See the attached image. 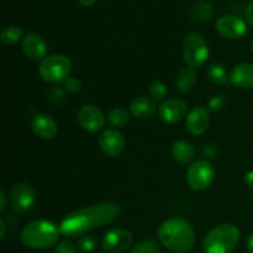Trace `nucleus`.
Masks as SVG:
<instances>
[{"instance_id":"nucleus-1","label":"nucleus","mask_w":253,"mask_h":253,"mask_svg":"<svg viewBox=\"0 0 253 253\" xmlns=\"http://www.w3.org/2000/svg\"><path fill=\"white\" fill-rule=\"evenodd\" d=\"M120 212V205L115 202L89 205L67 214L59 224V230L66 237H81L103 225L113 222L118 219Z\"/></svg>"},{"instance_id":"nucleus-2","label":"nucleus","mask_w":253,"mask_h":253,"mask_svg":"<svg viewBox=\"0 0 253 253\" xmlns=\"http://www.w3.org/2000/svg\"><path fill=\"white\" fill-rule=\"evenodd\" d=\"M160 242L169 251L185 253L195 244V231L192 224L183 217H170L158 229Z\"/></svg>"},{"instance_id":"nucleus-3","label":"nucleus","mask_w":253,"mask_h":253,"mask_svg":"<svg viewBox=\"0 0 253 253\" xmlns=\"http://www.w3.org/2000/svg\"><path fill=\"white\" fill-rule=\"evenodd\" d=\"M61 230L46 219L34 220L22 229L21 242L32 250H48L58 244Z\"/></svg>"},{"instance_id":"nucleus-4","label":"nucleus","mask_w":253,"mask_h":253,"mask_svg":"<svg viewBox=\"0 0 253 253\" xmlns=\"http://www.w3.org/2000/svg\"><path fill=\"white\" fill-rule=\"evenodd\" d=\"M240 241V230L232 224L214 227L203 241L204 253H231Z\"/></svg>"},{"instance_id":"nucleus-5","label":"nucleus","mask_w":253,"mask_h":253,"mask_svg":"<svg viewBox=\"0 0 253 253\" xmlns=\"http://www.w3.org/2000/svg\"><path fill=\"white\" fill-rule=\"evenodd\" d=\"M72 72V62L64 54H51L40 62L39 74L44 82L51 84H61L69 78Z\"/></svg>"},{"instance_id":"nucleus-6","label":"nucleus","mask_w":253,"mask_h":253,"mask_svg":"<svg viewBox=\"0 0 253 253\" xmlns=\"http://www.w3.org/2000/svg\"><path fill=\"white\" fill-rule=\"evenodd\" d=\"M210 49L207 40L199 32H189L183 41V58L188 67L200 68L207 63Z\"/></svg>"},{"instance_id":"nucleus-7","label":"nucleus","mask_w":253,"mask_h":253,"mask_svg":"<svg viewBox=\"0 0 253 253\" xmlns=\"http://www.w3.org/2000/svg\"><path fill=\"white\" fill-rule=\"evenodd\" d=\"M36 199V190L34 189L31 184L25 182L16 183L10 189L9 197H7L12 211L19 215H24L29 212L34 208Z\"/></svg>"},{"instance_id":"nucleus-8","label":"nucleus","mask_w":253,"mask_h":253,"mask_svg":"<svg viewBox=\"0 0 253 253\" xmlns=\"http://www.w3.org/2000/svg\"><path fill=\"white\" fill-rule=\"evenodd\" d=\"M215 178L214 166L207 160H199L193 163L187 172L188 185L195 192L207 190Z\"/></svg>"},{"instance_id":"nucleus-9","label":"nucleus","mask_w":253,"mask_h":253,"mask_svg":"<svg viewBox=\"0 0 253 253\" xmlns=\"http://www.w3.org/2000/svg\"><path fill=\"white\" fill-rule=\"evenodd\" d=\"M77 119H78L81 127L90 133H95L103 130L106 121L105 116L101 113L100 109L96 108L95 105H91V104L82 106L77 114Z\"/></svg>"},{"instance_id":"nucleus-10","label":"nucleus","mask_w":253,"mask_h":253,"mask_svg":"<svg viewBox=\"0 0 253 253\" xmlns=\"http://www.w3.org/2000/svg\"><path fill=\"white\" fill-rule=\"evenodd\" d=\"M132 245V234L128 230L110 229L104 234L101 239V246L104 251L109 253H116L126 251Z\"/></svg>"},{"instance_id":"nucleus-11","label":"nucleus","mask_w":253,"mask_h":253,"mask_svg":"<svg viewBox=\"0 0 253 253\" xmlns=\"http://www.w3.org/2000/svg\"><path fill=\"white\" fill-rule=\"evenodd\" d=\"M215 27H216L217 34L227 40H237L245 36L247 32L246 21L236 15L221 16L220 19H217Z\"/></svg>"},{"instance_id":"nucleus-12","label":"nucleus","mask_w":253,"mask_h":253,"mask_svg":"<svg viewBox=\"0 0 253 253\" xmlns=\"http://www.w3.org/2000/svg\"><path fill=\"white\" fill-rule=\"evenodd\" d=\"M99 148L108 157H118L125 148V137L116 128H106L98 138Z\"/></svg>"},{"instance_id":"nucleus-13","label":"nucleus","mask_w":253,"mask_h":253,"mask_svg":"<svg viewBox=\"0 0 253 253\" xmlns=\"http://www.w3.org/2000/svg\"><path fill=\"white\" fill-rule=\"evenodd\" d=\"M158 115L165 123L177 124L187 115V104L182 99H167L158 109Z\"/></svg>"},{"instance_id":"nucleus-14","label":"nucleus","mask_w":253,"mask_h":253,"mask_svg":"<svg viewBox=\"0 0 253 253\" xmlns=\"http://www.w3.org/2000/svg\"><path fill=\"white\" fill-rule=\"evenodd\" d=\"M209 110L205 109L204 106H197V108L192 109L185 119V126H187L188 132L194 136L203 135L209 128Z\"/></svg>"},{"instance_id":"nucleus-15","label":"nucleus","mask_w":253,"mask_h":253,"mask_svg":"<svg viewBox=\"0 0 253 253\" xmlns=\"http://www.w3.org/2000/svg\"><path fill=\"white\" fill-rule=\"evenodd\" d=\"M22 51L27 58L32 61H40L46 58L47 43L42 36L39 34H27L22 40Z\"/></svg>"},{"instance_id":"nucleus-16","label":"nucleus","mask_w":253,"mask_h":253,"mask_svg":"<svg viewBox=\"0 0 253 253\" xmlns=\"http://www.w3.org/2000/svg\"><path fill=\"white\" fill-rule=\"evenodd\" d=\"M31 128L41 140H53L58 133V125L47 114H37L31 121Z\"/></svg>"},{"instance_id":"nucleus-17","label":"nucleus","mask_w":253,"mask_h":253,"mask_svg":"<svg viewBox=\"0 0 253 253\" xmlns=\"http://www.w3.org/2000/svg\"><path fill=\"white\" fill-rule=\"evenodd\" d=\"M230 82L240 89L253 88V64L240 63L232 69Z\"/></svg>"},{"instance_id":"nucleus-18","label":"nucleus","mask_w":253,"mask_h":253,"mask_svg":"<svg viewBox=\"0 0 253 253\" xmlns=\"http://www.w3.org/2000/svg\"><path fill=\"white\" fill-rule=\"evenodd\" d=\"M130 111L135 118L145 120V119L152 118L155 115L157 111V104L147 96H138L131 101Z\"/></svg>"},{"instance_id":"nucleus-19","label":"nucleus","mask_w":253,"mask_h":253,"mask_svg":"<svg viewBox=\"0 0 253 253\" xmlns=\"http://www.w3.org/2000/svg\"><path fill=\"white\" fill-rule=\"evenodd\" d=\"M195 153L197 151H195L194 146L185 140L175 141L172 146L173 158L182 165H188L192 162L195 157Z\"/></svg>"},{"instance_id":"nucleus-20","label":"nucleus","mask_w":253,"mask_h":253,"mask_svg":"<svg viewBox=\"0 0 253 253\" xmlns=\"http://www.w3.org/2000/svg\"><path fill=\"white\" fill-rule=\"evenodd\" d=\"M195 83H197V73L194 68L185 67L178 72L177 78H175V88L179 93H189L194 88Z\"/></svg>"},{"instance_id":"nucleus-21","label":"nucleus","mask_w":253,"mask_h":253,"mask_svg":"<svg viewBox=\"0 0 253 253\" xmlns=\"http://www.w3.org/2000/svg\"><path fill=\"white\" fill-rule=\"evenodd\" d=\"M131 111L124 108H114L106 115V121L113 127H123L130 121Z\"/></svg>"},{"instance_id":"nucleus-22","label":"nucleus","mask_w":253,"mask_h":253,"mask_svg":"<svg viewBox=\"0 0 253 253\" xmlns=\"http://www.w3.org/2000/svg\"><path fill=\"white\" fill-rule=\"evenodd\" d=\"M22 36H24L22 27L11 25V26H6L2 29L1 34H0V40L6 46H11V44L17 43L22 39Z\"/></svg>"},{"instance_id":"nucleus-23","label":"nucleus","mask_w":253,"mask_h":253,"mask_svg":"<svg viewBox=\"0 0 253 253\" xmlns=\"http://www.w3.org/2000/svg\"><path fill=\"white\" fill-rule=\"evenodd\" d=\"M208 76H209L210 81L214 82L215 84H219V85H224L230 81L226 69L220 63L210 64L209 69H208Z\"/></svg>"},{"instance_id":"nucleus-24","label":"nucleus","mask_w":253,"mask_h":253,"mask_svg":"<svg viewBox=\"0 0 253 253\" xmlns=\"http://www.w3.org/2000/svg\"><path fill=\"white\" fill-rule=\"evenodd\" d=\"M130 253H161V250L155 240L146 239L136 244Z\"/></svg>"},{"instance_id":"nucleus-25","label":"nucleus","mask_w":253,"mask_h":253,"mask_svg":"<svg viewBox=\"0 0 253 253\" xmlns=\"http://www.w3.org/2000/svg\"><path fill=\"white\" fill-rule=\"evenodd\" d=\"M150 93L155 100L166 101V98L168 96V88L163 82L156 81L151 84Z\"/></svg>"},{"instance_id":"nucleus-26","label":"nucleus","mask_w":253,"mask_h":253,"mask_svg":"<svg viewBox=\"0 0 253 253\" xmlns=\"http://www.w3.org/2000/svg\"><path fill=\"white\" fill-rule=\"evenodd\" d=\"M78 250L83 253H90L95 250L96 247V240L95 237L90 236V235H84V236H81L78 240Z\"/></svg>"},{"instance_id":"nucleus-27","label":"nucleus","mask_w":253,"mask_h":253,"mask_svg":"<svg viewBox=\"0 0 253 253\" xmlns=\"http://www.w3.org/2000/svg\"><path fill=\"white\" fill-rule=\"evenodd\" d=\"M67 95V90L66 89L61 88V86H54L49 90L48 93V100L52 105H61L62 103L64 101Z\"/></svg>"},{"instance_id":"nucleus-28","label":"nucleus","mask_w":253,"mask_h":253,"mask_svg":"<svg viewBox=\"0 0 253 253\" xmlns=\"http://www.w3.org/2000/svg\"><path fill=\"white\" fill-rule=\"evenodd\" d=\"M64 89L67 93L69 94H77L82 90V83L78 78L76 77H69L66 82H64Z\"/></svg>"},{"instance_id":"nucleus-29","label":"nucleus","mask_w":253,"mask_h":253,"mask_svg":"<svg viewBox=\"0 0 253 253\" xmlns=\"http://www.w3.org/2000/svg\"><path fill=\"white\" fill-rule=\"evenodd\" d=\"M54 253H78L77 247L74 244L69 240H63V241L58 242L54 249Z\"/></svg>"},{"instance_id":"nucleus-30","label":"nucleus","mask_w":253,"mask_h":253,"mask_svg":"<svg viewBox=\"0 0 253 253\" xmlns=\"http://www.w3.org/2000/svg\"><path fill=\"white\" fill-rule=\"evenodd\" d=\"M225 105V98L222 95H215L208 103V110L219 111Z\"/></svg>"},{"instance_id":"nucleus-31","label":"nucleus","mask_w":253,"mask_h":253,"mask_svg":"<svg viewBox=\"0 0 253 253\" xmlns=\"http://www.w3.org/2000/svg\"><path fill=\"white\" fill-rule=\"evenodd\" d=\"M245 16H246L247 24L251 27H253V0L247 5L246 11H245Z\"/></svg>"},{"instance_id":"nucleus-32","label":"nucleus","mask_w":253,"mask_h":253,"mask_svg":"<svg viewBox=\"0 0 253 253\" xmlns=\"http://www.w3.org/2000/svg\"><path fill=\"white\" fill-rule=\"evenodd\" d=\"M6 209V195L4 192H0V211H4Z\"/></svg>"},{"instance_id":"nucleus-33","label":"nucleus","mask_w":253,"mask_h":253,"mask_svg":"<svg viewBox=\"0 0 253 253\" xmlns=\"http://www.w3.org/2000/svg\"><path fill=\"white\" fill-rule=\"evenodd\" d=\"M245 180H246L249 187L253 188V170H250V172L246 173V175H245Z\"/></svg>"},{"instance_id":"nucleus-34","label":"nucleus","mask_w":253,"mask_h":253,"mask_svg":"<svg viewBox=\"0 0 253 253\" xmlns=\"http://www.w3.org/2000/svg\"><path fill=\"white\" fill-rule=\"evenodd\" d=\"M0 229H1V234H0V240H4L5 235H6V224H5L4 219H0Z\"/></svg>"},{"instance_id":"nucleus-35","label":"nucleus","mask_w":253,"mask_h":253,"mask_svg":"<svg viewBox=\"0 0 253 253\" xmlns=\"http://www.w3.org/2000/svg\"><path fill=\"white\" fill-rule=\"evenodd\" d=\"M246 247H247V251L250 253H253V234H251L249 236L246 241Z\"/></svg>"},{"instance_id":"nucleus-36","label":"nucleus","mask_w":253,"mask_h":253,"mask_svg":"<svg viewBox=\"0 0 253 253\" xmlns=\"http://www.w3.org/2000/svg\"><path fill=\"white\" fill-rule=\"evenodd\" d=\"M78 1H79V4L83 5V6L89 7V6H93V5L95 4L98 0H78Z\"/></svg>"},{"instance_id":"nucleus-37","label":"nucleus","mask_w":253,"mask_h":253,"mask_svg":"<svg viewBox=\"0 0 253 253\" xmlns=\"http://www.w3.org/2000/svg\"><path fill=\"white\" fill-rule=\"evenodd\" d=\"M251 51H252V53H253V40H252V42H251Z\"/></svg>"},{"instance_id":"nucleus-38","label":"nucleus","mask_w":253,"mask_h":253,"mask_svg":"<svg viewBox=\"0 0 253 253\" xmlns=\"http://www.w3.org/2000/svg\"><path fill=\"white\" fill-rule=\"evenodd\" d=\"M103 253H109V252H103Z\"/></svg>"}]
</instances>
